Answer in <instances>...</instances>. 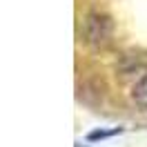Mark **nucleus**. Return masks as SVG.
<instances>
[{"instance_id": "obj_1", "label": "nucleus", "mask_w": 147, "mask_h": 147, "mask_svg": "<svg viewBox=\"0 0 147 147\" xmlns=\"http://www.w3.org/2000/svg\"><path fill=\"white\" fill-rule=\"evenodd\" d=\"M131 98H134V102H136L138 107L147 109V74L140 76L136 80V85L131 87Z\"/></svg>"}, {"instance_id": "obj_2", "label": "nucleus", "mask_w": 147, "mask_h": 147, "mask_svg": "<svg viewBox=\"0 0 147 147\" xmlns=\"http://www.w3.org/2000/svg\"><path fill=\"white\" fill-rule=\"evenodd\" d=\"M76 147H83V145H76Z\"/></svg>"}]
</instances>
